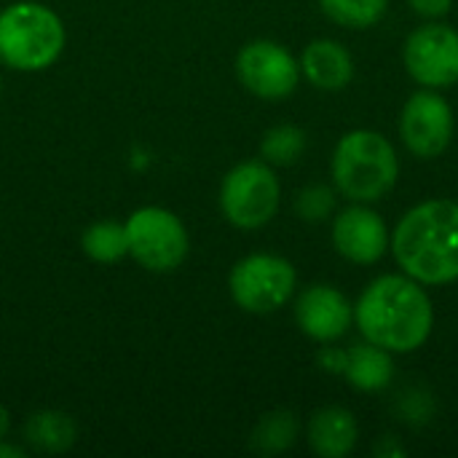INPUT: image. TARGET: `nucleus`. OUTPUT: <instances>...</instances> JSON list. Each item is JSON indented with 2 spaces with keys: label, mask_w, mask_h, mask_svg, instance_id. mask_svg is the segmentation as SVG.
<instances>
[{
  "label": "nucleus",
  "mask_w": 458,
  "mask_h": 458,
  "mask_svg": "<svg viewBox=\"0 0 458 458\" xmlns=\"http://www.w3.org/2000/svg\"><path fill=\"white\" fill-rule=\"evenodd\" d=\"M335 191L330 185H306L298 196H295V215L306 223H325L333 217L335 212Z\"/></svg>",
  "instance_id": "nucleus-21"
},
{
  "label": "nucleus",
  "mask_w": 458,
  "mask_h": 458,
  "mask_svg": "<svg viewBox=\"0 0 458 458\" xmlns=\"http://www.w3.org/2000/svg\"><path fill=\"white\" fill-rule=\"evenodd\" d=\"M64 51L62 19L40 3H13L0 11V59L21 72L46 70Z\"/></svg>",
  "instance_id": "nucleus-4"
},
{
  "label": "nucleus",
  "mask_w": 458,
  "mask_h": 458,
  "mask_svg": "<svg viewBox=\"0 0 458 458\" xmlns=\"http://www.w3.org/2000/svg\"><path fill=\"white\" fill-rule=\"evenodd\" d=\"M411 11L427 21H435V19H443L451 13L454 8V0H408Z\"/></svg>",
  "instance_id": "nucleus-23"
},
{
  "label": "nucleus",
  "mask_w": 458,
  "mask_h": 458,
  "mask_svg": "<svg viewBox=\"0 0 458 458\" xmlns=\"http://www.w3.org/2000/svg\"><path fill=\"white\" fill-rule=\"evenodd\" d=\"M27 443L40 454H64L78 437L75 421L62 411H38L24 424Z\"/></svg>",
  "instance_id": "nucleus-16"
},
{
  "label": "nucleus",
  "mask_w": 458,
  "mask_h": 458,
  "mask_svg": "<svg viewBox=\"0 0 458 458\" xmlns=\"http://www.w3.org/2000/svg\"><path fill=\"white\" fill-rule=\"evenodd\" d=\"M456 118L451 102L437 89H421L408 97L400 113V140L421 161L440 158L454 140Z\"/></svg>",
  "instance_id": "nucleus-9"
},
{
  "label": "nucleus",
  "mask_w": 458,
  "mask_h": 458,
  "mask_svg": "<svg viewBox=\"0 0 458 458\" xmlns=\"http://www.w3.org/2000/svg\"><path fill=\"white\" fill-rule=\"evenodd\" d=\"M360 335L392 354L419 352L435 327V306L421 282L408 274L376 276L354 303Z\"/></svg>",
  "instance_id": "nucleus-1"
},
{
  "label": "nucleus",
  "mask_w": 458,
  "mask_h": 458,
  "mask_svg": "<svg viewBox=\"0 0 458 458\" xmlns=\"http://www.w3.org/2000/svg\"><path fill=\"white\" fill-rule=\"evenodd\" d=\"M341 376L357 392L365 394L384 392L394 381V354L362 338V344L346 349V362Z\"/></svg>",
  "instance_id": "nucleus-15"
},
{
  "label": "nucleus",
  "mask_w": 458,
  "mask_h": 458,
  "mask_svg": "<svg viewBox=\"0 0 458 458\" xmlns=\"http://www.w3.org/2000/svg\"><path fill=\"white\" fill-rule=\"evenodd\" d=\"M8 429H11V416H8V411L0 405V440H5Z\"/></svg>",
  "instance_id": "nucleus-26"
},
{
  "label": "nucleus",
  "mask_w": 458,
  "mask_h": 458,
  "mask_svg": "<svg viewBox=\"0 0 458 458\" xmlns=\"http://www.w3.org/2000/svg\"><path fill=\"white\" fill-rule=\"evenodd\" d=\"M295 322L306 338L335 344L354 325V303L333 284H309L295 298Z\"/></svg>",
  "instance_id": "nucleus-12"
},
{
  "label": "nucleus",
  "mask_w": 458,
  "mask_h": 458,
  "mask_svg": "<svg viewBox=\"0 0 458 458\" xmlns=\"http://www.w3.org/2000/svg\"><path fill=\"white\" fill-rule=\"evenodd\" d=\"M306 145H309V137H306V131L301 126L279 123V126H274V129H268L263 134L260 156L271 166H293L306 153Z\"/></svg>",
  "instance_id": "nucleus-19"
},
{
  "label": "nucleus",
  "mask_w": 458,
  "mask_h": 458,
  "mask_svg": "<svg viewBox=\"0 0 458 458\" xmlns=\"http://www.w3.org/2000/svg\"><path fill=\"white\" fill-rule=\"evenodd\" d=\"M389 250L400 271L424 287L458 282V201L427 199L411 207L394 225Z\"/></svg>",
  "instance_id": "nucleus-2"
},
{
  "label": "nucleus",
  "mask_w": 458,
  "mask_h": 458,
  "mask_svg": "<svg viewBox=\"0 0 458 458\" xmlns=\"http://www.w3.org/2000/svg\"><path fill=\"white\" fill-rule=\"evenodd\" d=\"M344 362H346V349H333V346L325 344V349L319 352V368L333 373V376H341Z\"/></svg>",
  "instance_id": "nucleus-24"
},
{
  "label": "nucleus",
  "mask_w": 458,
  "mask_h": 458,
  "mask_svg": "<svg viewBox=\"0 0 458 458\" xmlns=\"http://www.w3.org/2000/svg\"><path fill=\"white\" fill-rule=\"evenodd\" d=\"M400 413H403V419H405L408 424H424V421H429V416H432V400H429L424 392L411 389V392H405V397L400 400Z\"/></svg>",
  "instance_id": "nucleus-22"
},
{
  "label": "nucleus",
  "mask_w": 458,
  "mask_h": 458,
  "mask_svg": "<svg viewBox=\"0 0 458 458\" xmlns=\"http://www.w3.org/2000/svg\"><path fill=\"white\" fill-rule=\"evenodd\" d=\"M129 255L148 271H174L188 255V231L177 215L161 207H142L126 223Z\"/></svg>",
  "instance_id": "nucleus-7"
},
{
  "label": "nucleus",
  "mask_w": 458,
  "mask_h": 458,
  "mask_svg": "<svg viewBox=\"0 0 458 458\" xmlns=\"http://www.w3.org/2000/svg\"><path fill=\"white\" fill-rule=\"evenodd\" d=\"M282 201V185L271 164L242 161L220 185V209L233 228L258 231L274 220Z\"/></svg>",
  "instance_id": "nucleus-5"
},
{
  "label": "nucleus",
  "mask_w": 458,
  "mask_h": 458,
  "mask_svg": "<svg viewBox=\"0 0 458 458\" xmlns=\"http://www.w3.org/2000/svg\"><path fill=\"white\" fill-rule=\"evenodd\" d=\"M319 8L330 21L341 27L368 30L386 16L389 0H319Z\"/></svg>",
  "instance_id": "nucleus-20"
},
{
  "label": "nucleus",
  "mask_w": 458,
  "mask_h": 458,
  "mask_svg": "<svg viewBox=\"0 0 458 458\" xmlns=\"http://www.w3.org/2000/svg\"><path fill=\"white\" fill-rule=\"evenodd\" d=\"M309 448L319 458H346L360 440V424L344 405L319 408L306 427Z\"/></svg>",
  "instance_id": "nucleus-14"
},
{
  "label": "nucleus",
  "mask_w": 458,
  "mask_h": 458,
  "mask_svg": "<svg viewBox=\"0 0 458 458\" xmlns=\"http://www.w3.org/2000/svg\"><path fill=\"white\" fill-rule=\"evenodd\" d=\"M386 220L370 207L352 201L333 217V247L335 252L354 266H373L389 250Z\"/></svg>",
  "instance_id": "nucleus-11"
},
{
  "label": "nucleus",
  "mask_w": 458,
  "mask_h": 458,
  "mask_svg": "<svg viewBox=\"0 0 458 458\" xmlns=\"http://www.w3.org/2000/svg\"><path fill=\"white\" fill-rule=\"evenodd\" d=\"M301 75L319 91H341L354 81L352 51L333 38L311 40L301 54Z\"/></svg>",
  "instance_id": "nucleus-13"
},
{
  "label": "nucleus",
  "mask_w": 458,
  "mask_h": 458,
  "mask_svg": "<svg viewBox=\"0 0 458 458\" xmlns=\"http://www.w3.org/2000/svg\"><path fill=\"white\" fill-rule=\"evenodd\" d=\"M408 75L421 89H451L458 83V30L435 19L416 27L403 46Z\"/></svg>",
  "instance_id": "nucleus-8"
},
{
  "label": "nucleus",
  "mask_w": 458,
  "mask_h": 458,
  "mask_svg": "<svg viewBox=\"0 0 458 458\" xmlns=\"http://www.w3.org/2000/svg\"><path fill=\"white\" fill-rule=\"evenodd\" d=\"M295 440H298V419L290 411H271L252 429L250 445L260 456H276L290 451Z\"/></svg>",
  "instance_id": "nucleus-17"
},
{
  "label": "nucleus",
  "mask_w": 458,
  "mask_h": 458,
  "mask_svg": "<svg viewBox=\"0 0 458 458\" xmlns=\"http://www.w3.org/2000/svg\"><path fill=\"white\" fill-rule=\"evenodd\" d=\"M236 75L250 94L279 102L298 89L301 64L282 43L252 40L236 56Z\"/></svg>",
  "instance_id": "nucleus-10"
},
{
  "label": "nucleus",
  "mask_w": 458,
  "mask_h": 458,
  "mask_svg": "<svg viewBox=\"0 0 458 458\" xmlns=\"http://www.w3.org/2000/svg\"><path fill=\"white\" fill-rule=\"evenodd\" d=\"M0 89H3V83H0Z\"/></svg>",
  "instance_id": "nucleus-27"
},
{
  "label": "nucleus",
  "mask_w": 458,
  "mask_h": 458,
  "mask_svg": "<svg viewBox=\"0 0 458 458\" xmlns=\"http://www.w3.org/2000/svg\"><path fill=\"white\" fill-rule=\"evenodd\" d=\"M335 191L357 204H373L392 193L400 180V158L389 137L373 129L346 131L330 158Z\"/></svg>",
  "instance_id": "nucleus-3"
},
{
  "label": "nucleus",
  "mask_w": 458,
  "mask_h": 458,
  "mask_svg": "<svg viewBox=\"0 0 458 458\" xmlns=\"http://www.w3.org/2000/svg\"><path fill=\"white\" fill-rule=\"evenodd\" d=\"M81 247L97 263H118L123 255H129L126 225L115 220H99L83 231Z\"/></svg>",
  "instance_id": "nucleus-18"
},
{
  "label": "nucleus",
  "mask_w": 458,
  "mask_h": 458,
  "mask_svg": "<svg viewBox=\"0 0 458 458\" xmlns=\"http://www.w3.org/2000/svg\"><path fill=\"white\" fill-rule=\"evenodd\" d=\"M295 287V266L287 258L271 252L242 258L228 276L231 298L247 314H274L284 309L293 301Z\"/></svg>",
  "instance_id": "nucleus-6"
},
{
  "label": "nucleus",
  "mask_w": 458,
  "mask_h": 458,
  "mask_svg": "<svg viewBox=\"0 0 458 458\" xmlns=\"http://www.w3.org/2000/svg\"><path fill=\"white\" fill-rule=\"evenodd\" d=\"M24 456V451L19 448V445H5L3 440H0V458H21Z\"/></svg>",
  "instance_id": "nucleus-25"
}]
</instances>
